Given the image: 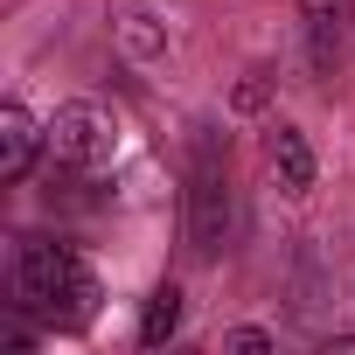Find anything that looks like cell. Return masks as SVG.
Masks as SVG:
<instances>
[{
	"label": "cell",
	"mask_w": 355,
	"mask_h": 355,
	"mask_svg": "<svg viewBox=\"0 0 355 355\" xmlns=\"http://www.w3.org/2000/svg\"><path fill=\"white\" fill-rule=\"evenodd\" d=\"M119 35H125L132 56H153L167 42V28H153V8H119Z\"/></svg>",
	"instance_id": "cell-7"
},
{
	"label": "cell",
	"mask_w": 355,
	"mask_h": 355,
	"mask_svg": "<svg viewBox=\"0 0 355 355\" xmlns=\"http://www.w3.org/2000/svg\"><path fill=\"white\" fill-rule=\"evenodd\" d=\"M174 327H182V286L167 279V286H153V300H146V313H139V341H146V348H160Z\"/></svg>",
	"instance_id": "cell-6"
},
{
	"label": "cell",
	"mask_w": 355,
	"mask_h": 355,
	"mask_svg": "<svg viewBox=\"0 0 355 355\" xmlns=\"http://www.w3.org/2000/svg\"><path fill=\"white\" fill-rule=\"evenodd\" d=\"M265 160H272V174H279L286 196H306L313 189V146H306L300 125H272L265 132Z\"/></svg>",
	"instance_id": "cell-5"
},
{
	"label": "cell",
	"mask_w": 355,
	"mask_h": 355,
	"mask_svg": "<svg viewBox=\"0 0 355 355\" xmlns=\"http://www.w3.org/2000/svg\"><path fill=\"white\" fill-rule=\"evenodd\" d=\"M230 237V139L202 132L196 139V167H189V244L209 258Z\"/></svg>",
	"instance_id": "cell-2"
},
{
	"label": "cell",
	"mask_w": 355,
	"mask_h": 355,
	"mask_svg": "<svg viewBox=\"0 0 355 355\" xmlns=\"http://www.w3.org/2000/svg\"><path fill=\"white\" fill-rule=\"evenodd\" d=\"M15 306L49 327H84L98 313V272L56 237H21L15 244Z\"/></svg>",
	"instance_id": "cell-1"
},
{
	"label": "cell",
	"mask_w": 355,
	"mask_h": 355,
	"mask_svg": "<svg viewBox=\"0 0 355 355\" xmlns=\"http://www.w3.org/2000/svg\"><path fill=\"white\" fill-rule=\"evenodd\" d=\"M49 146H56V160L63 167H105L112 160V146H119V132H112V119L98 112V105H63L56 119H49Z\"/></svg>",
	"instance_id": "cell-3"
},
{
	"label": "cell",
	"mask_w": 355,
	"mask_h": 355,
	"mask_svg": "<svg viewBox=\"0 0 355 355\" xmlns=\"http://www.w3.org/2000/svg\"><path fill=\"white\" fill-rule=\"evenodd\" d=\"M42 146H49V125H35L28 105H0V174L8 182H28Z\"/></svg>",
	"instance_id": "cell-4"
},
{
	"label": "cell",
	"mask_w": 355,
	"mask_h": 355,
	"mask_svg": "<svg viewBox=\"0 0 355 355\" xmlns=\"http://www.w3.org/2000/svg\"><path fill=\"white\" fill-rule=\"evenodd\" d=\"M300 15H306L313 35H341L355 21V0H300Z\"/></svg>",
	"instance_id": "cell-8"
},
{
	"label": "cell",
	"mask_w": 355,
	"mask_h": 355,
	"mask_svg": "<svg viewBox=\"0 0 355 355\" xmlns=\"http://www.w3.org/2000/svg\"><path fill=\"white\" fill-rule=\"evenodd\" d=\"M223 348H244V355H251V348H272V334H265V327H237Z\"/></svg>",
	"instance_id": "cell-9"
}]
</instances>
